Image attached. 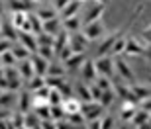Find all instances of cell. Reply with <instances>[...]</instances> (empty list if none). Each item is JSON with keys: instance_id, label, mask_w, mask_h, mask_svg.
I'll return each instance as SVG.
<instances>
[{"instance_id": "obj_1", "label": "cell", "mask_w": 151, "mask_h": 129, "mask_svg": "<svg viewBox=\"0 0 151 129\" xmlns=\"http://www.w3.org/2000/svg\"><path fill=\"white\" fill-rule=\"evenodd\" d=\"M81 113L84 115L86 121H94V119H100V115L104 113V106L100 102H86L81 110Z\"/></svg>"}, {"instance_id": "obj_2", "label": "cell", "mask_w": 151, "mask_h": 129, "mask_svg": "<svg viewBox=\"0 0 151 129\" xmlns=\"http://www.w3.org/2000/svg\"><path fill=\"white\" fill-rule=\"evenodd\" d=\"M69 47L73 49V53H84L88 47V39L84 37V33H69Z\"/></svg>"}, {"instance_id": "obj_3", "label": "cell", "mask_w": 151, "mask_h": 129, "mask_svg": "<svg viewBox=\"0 0 151 129\" xmlns=\"http://www.w3.org/2000/svg\"><path fill=\"white\" fill-rule=\"evenodd\" d=\"M106 31V28H104V24L100 22V20H96V22H90L86 24V28H84V37L86 39H98L102 33Z\"/></svg>"}, {"instance_id": "obj_4", "label": "cell", "mask_w": 151, "mask_h": 129, "mask_svg": "<svg viewBox=\"0 0 151 129\" xmlns=\"http://www.w3.org/2000/svg\"><path fill=\"white\" fill-rule=\"evenodd\" d=\"M18 43L24 45L29 53H37V39H35L34 33H24V31H20L18 33Z\"/></svg>"}, {"instance_id": "obj_5", "label": "cell", "mask_w": 151, "mask_h": 129, "mask_svg": "<svg viewBox=\"0 0 151 129\" xmlns=\"http://www.w3.org/2000/svg\"><path fill=\"white\" fill-rule=\"evenodd\" d=\"M94 67H96V73L100 74V76H108V78H110V74H112V71H114L112 61H110L108 57H98L94 61Z\"/></svg>"}, {"instance_id": "obj_6", "label": "cell", "mask_w": 151, "mask_h": 129, "mask_svg": "<svg viewBox=\"0 0 151 129\" xmlns=\"http://www.w3.org/2000/svg\"><path fill=\"white\" fill-rule=\"evenodd\" d=\"M63 112H65V115H71V113H78L81 110H83V104H81V100H77V98H65L61 104Z\"/></svg>"}, {"instance_id": "obj_7", "label": "cell", "mask_w": 151, "mask_h": 129, "mask_svg": "<svg viewBox=\"0 0 151 129\" xmlns=\"http://www.w3.org/2000/svg\"><path fill=\"white\" fill-rule=\"evenodd\" d=\"M135 112H137V106H135V102H132V100H124L122 108H120V118H122L124 121H132V118L135 115Z\"/></svg>"}, {"instance_id": "obj_8", "label": "cell", "mask_w": 151, "mask_h": 129, "mask_svg": "<svg viewBox=\"0 0 151 129\" xmlns=\"http://www.w3.org/2000/svg\"><path fill=\"white\" fill-rule=\"evenodd\" d=\"M16 67H18V73H20V76H22V78H26V80H29V78L35 74L34 65H32V61H29V59H26V61H18Z\"/></svg>"}, {"instance_id": "obj_9", "label": "cell", "mask_w": 151, "mask_h": 129, "mask_svg": "<svg viewBox=\"0 0 151 129\" xmlns=\"http://www.w3.org/2000/svg\"><path fill=\"white\" fill-rule=\"evenodd\" d=\"M29 61H32V65H34L35 74H39V76H45V74H47V67H49V61H45L43 57H39V55L29 57Z\"/></svg>"}, {"instance_id": "obj_10", "label": "cell", "mask_w": 151, "mask_h": 129, "mask_svg": "<svg viewBox=\"0 0 151 129\" xmlns=\"http://www.w3.org/2000/svg\"><path fill=\"white\" fill-rule=\"evenodd\" d=\"M67 45H69V31L61 29V31L55 35V43H53V51H55V55H59L61 49H63V47H67Z\"/></svg>"}, {"instance_id": "obj_11", "label": "cell", "mask_w": 151, "mask_h": 129, "mask_svg": "<svg viewBox=\"0 0 151 129\" xmlns=\"http://www.w3.org/2000/svg\"><path fill=\"white\" fill-rule=\"evenodd\" d=\"M78 8H81V0H71L65 8L61 10V18L63 20H67V18H73L75 14L78 12Z\"/></svg>"}, {"instance_id": "obj_12", "label": "cell", "mask_w": 151, "mask_h": 129, "mask_svg": "<svg viewBox=\"0 0 151 129\" xmlns=\"http://www.w3.org/2000/svg\"><path fill=\"white\" fill-rule=\"evenodd\" d=\"M116 71H118V74H120L124 80H128V82H134V73L129 71V67H128V65H126L124 61H118V63H116Z\"/></svg>"}, {"instance_id": "obj_13", "label": "cell", "mask_w": 151, "mask_h": 129, "mask_svg": "<svg viewBox=\"0 0 151 129\" xmlns=\"http://www.w3.org/2000/svg\"><path fill=\"white\" fill-rule=\"evenodd\" d=\"M59 29H61V20H59V18H53V20L43 22V31H45V33L57 35V31H59Z\"/></svg>"}, {"instance_id": "obj_14", "label": "cell", "mask_w": 151, "mask_h": 129, "mask_svg": "<svg viewBox=\"0 0 151 129\" xmlns=\"http://www.w3.org/2000/svg\"><path fill=\"white\" fill-rule=\"evenodd\" d=\"M35 16H37L41 22H47V20H53V18H57V14H55V8H49V6H41V8L35 12Z\"/></svg>"}, {"instance_id": "obj_15", "label": "cell", "mask_w": 151, "mask_h": 129, "mask_svg": "<svg viewBox=\"0 0 151 129\" xmlns=\"http://www.w3.org/2000/svg\"><path fill=\"white\" fill-rule=\"evenodd\" d=\"M35 39H37V47H53V43H55V35L41 31L39 35H35Z\"/></svg>"}, {"instance_id": "obj_16", "label": "cell", "mask_w": 151, "mask_h": 129, "mask_svg": "<svg viewBox=\"0 0 151 129\" xmlns=\"http://www.w3.org/2000/svg\"><path fill=\"white\" fill-rule=\"evenodd\" d=\"M16 100H18V96H14L12 90H4V92L0 94V108H10Z\"/></svg>"}, {"instance_id": "obj_17", "label": "cell", "mask_w": 151, "mask_h": 129, "mask_svg": "<svg viewBox=\"0 0 151 129\" xmlns=\"http://www.w3.org/2000/svg\"><path fill=\"white\" fill-rule=\"evenodd\" d=\"M143 51H145V49H143L137 41L128 39V43H126V51H124V53H126V55H141Z\"/></svg>"}, {"instance_id": "obj_18", "label": "cell", "mask_w": 151, "mask_h": 129, "mask_svg": "<svg viewBox=\"0 0 151 129\" xmlns=\"http://www.w3.org/2000/svg\"><path fill=\"white\" fill-rule=\"evenodd\" d=\"M147 119H151V113L145 112V110H137V112H135V115L132 118V123H134L135 127H139V125L145 123Z\"/></svg>"}, {"instance_id": "obj_19", "label": "cell", "mask_w": 151, "mask_h": 129, "mask_svg": "<svg viewBox=\"0 0 151 129\" xmlns=\"http://www.w3.org/2000/svg\"><path fill=\"white\" fill-rule=\"evenodd\" d=\"M47 100H49V106H61V104H63V100H65V96L61 94V90L51 88L49 96H47Z\"/></svg>"}, {"instance_id": "obj_20", "label": "cell", "mask_w": 151, "mask_h": 129, "mask_svg": "<svg viewBox=\"0 0 151 129\" xmlns=\"http://www.w3.org/2000/svg\"><path fill=\"white\" fill-rule=\"evenodd\" d=\"M104 14V4H96L92 10L86 14V24L90 22H96V20H100V16Z\"/></svg>"}, {"instance_id": "obj_21", "label": "cell", "mask_w": 151, "mask_h": 129, "mask_svg": "<svg viewBox=\"0 0 151 129\" xmlns=\"http://www.w3.org/2000/svg\"><path fill=\"white\" fill-rule=\"evenodd\" d=\"M41 86H45V76H39V74H34L32 78L28 80V88L32 92H37Z\"/></svg>"}, {"instance_id": "obj_22", "label": "cell", "mask_w": 151, "mask_h": 129, "mask_svg": "<svg viewBox=\"0 0 151 129\" xmlns=\"http://www.w3.org/2000/svg\"><path fill=\"white\" fill-rule=\"evenodd\" d=\"M132 92H134L135 100H145V98H149V96H151V90L145 88V86H139V84L132 86Z\"/></svg>"}, {"instance_id": "obj_23", "label": "cell", "mask_w": 151, "mask_h": 129, "mask_svg": "<svg viewBox=\"0 0 151 129\" xmlns=\"http://www.w3.org/2000/svg\"><path fill=\"white\" fill-rule=\"evenodd\" d=\"M96 74H98V73H96L94 63H92V61H86L83 65V76H84V78H88V80H94Z\"/></svg>"}, {"instance_id": "obj_24", "label": "cell", "mask_w": 151, "mask_h": 129, "mask_svg": "<svg viewBox=\"0 0 151 129\" xmlns=\"http://www.w3.org/2000/svg\"><path fill=\"white\" fill-rule=\"evenodd\" d=\"M12 53H14V57H16V61H26V59H29V57H32V53H29L24 45H20V43L12 49Z\"/></svg>"}, {"instance_id": "obj_25", "label": "cell", "mask_w": 151, "mask_h": 129, "mask_svg": "<svg viewBox=\"0 0 151 129\" xmlns=\"http://www.w3.org/2000/svg\"><path fill=\"white\" fill-rule=\"evenodd\" d=\"M78 26H81V22H78V18H77V16L63 20V28H65V31H69V33H75V31L78 29Z\"/></svg>"}, {"instance_id": "obj_26", "label": "cell", "mask_w": 151, "mask_h": 129, "mask_svg": "<svg viewBox=\"0 0 151 129\" xmlns=\"http://www.w3.org/2000/svg\"><path fill=\"white\" fill-rule=\"evenodd\" d=\"M16 57H14V53L10 51H4V53H0V65L2 67H12V65H16Z\"/></svg>"}, {"instance_id": "obj_27", "label": "cell", "mask_w": 151, "mask_h": 129, "mask_svg": "<svg viewBox=\"0 0 151 129\" xmlns=\"http://www.w3.org/2000/svg\"><path fill=\"white\" fill-rule=\"evenodd\" d=\"M28 108H29V94H28V92H22V94L18 96V112L28 113V112H26Z\"/></svg>"}, {"instance_id": "obj_28", "label": "cell", "mask_w": 151, "mask_h": 129, "mask_svg": "<svg viewBox=\"0 0 151 129\" xmlns=\"http://www.w3.org/2000/svg\"><path fill=\"white\" fill-rule=\"evenodd\" d=\"M83 61H84V53H73V55L65 61V65H67L69 68H73V67H78V63H83Z\"/></svg>"}, {"instance_id": "obj_29", "label": "cell", "mask_w": 151, "mask_h": 129, "mask_svg": "<svg viewBox=\"0 0 151 129\" xmlns=\"http://www.w3.org/2000/svg\"><path fill=\"white\" fill-rule=\"evenodd\" d=\"M45 84L49 86V88H61L63 84H65V80H63V76H45Z\"/></svg>"}, {"instance_id": "obj_30", "label": "cell", "mask_w": 151, "mask_h": 129, "mask_svg": "<svg viewBox=\"0 0 151 129\" xmlns=\"http://www.w3.org/2000/svg\"><path fill=\"white\" fill-rule=\"evenodd\" d=\"M126 43H128V39H126V37H120V39H116L114 41V45H112V53L114 55H120V53H124V51H126Z\"/></svg>"}, {"instance_id": "obj_31", "label": "cell", "mask_w": 151, "mask_h": 129, "mask_svg": "<svg viewBox=\"0 0 151 129\" xmlns=\"http://www.w3.org/2000/svg\"><path fill=\"white\" fill-rule=\"evenodd\" d=\"M116 39H118L116 35H110V37H108V39L100 45V49H98V57H104V53H106V51L112 49V45H114V41H116Z\"/></svg>"}, {"instance_id": "obj_32", "label": "cell", "mask_w": 151, "mask_h": 129, "mask_svg": "<svg viewBox=\"0 0 151 129\" xmlns=\"http://www.w3.org/2000/svg\"><path fill=\"white\" fill-rule=\"evenodd\" d=\"M112 100H114V90L110 88V90H104V92H102V96H100V100H98V102H100L104 108H108L110 104H112Z\"/></svg>"}, {"instance_id": "obj_33", "label": "cell", "mask_w": 151, "mask_h": 129, "mask_svg": "<svg viewBox=\"0 0 151 129\" xmlns=\"http://www.w3.org/2000/svg\"><path fill=\"white\" fill-rule=\"evenodd\" d=\"M32 106H34V110H37V108H45V106H49V100H47L45 96L34 94V98H32Z\"/></svg>"}, {"instance_id": "obj_34", "label": "cell", "mask_w": 151, "mask_h": 129, "mask_svg": "<svg viewBox=\"0 0 151 129\" xmlns=\"http://www.w3.org/2000/svg\"><path fill=\"white\" fill-rule=\"evenodd\" d=\"M67 121L71 125H84L86 123V119H84V115L81 112L78 113H71V115H67Z\"/></svg>"}, {"instance_id": "obj_35", "label": "cell", "mask_w": 151, "mask_h": 129, "mask_svg": "<svg viewBox=\"0 0 151 129\" xmlns=\"http://www.w3.org/2000/svg\"><path fill=\"white\" fill-rule=\"evenodd\" d=\"M77 90H78V96H81L84 102H94V100H92V94H90V88H88V86L78 84V86H77Z\"/></svg>"}, {"instance_id": "obj_36", "label": "cell", "mask_w": 151, "mask_h": 129, "mask_svg": "<svg viewBox=\"0 0 151 129\" xmlns=\"http://www.w3.org/2000/svg\"><path fill=\"white\" fill-rule=\"evenodd\" d=\"M65 74V67L61 65H49L47 67V76H63Z\"/></svg>"}, {"instance_id": "obj_37", "label": "cell", "mask_w": 151, "mask_h": 129, "mask_svg": "<svg viewBox=\"0 0 151 129\" xmlns=\"http://www.w3.org/2000/svg\"><path fill=\"white\" fill-rule=\"evenodd\" d=\"M37 55L43 57L45 61H49L51 57L55 55V51H53V47H37Z\"/></svg>"}, {"instance_id": "obj_38", "label": "cell", "mask_w": 151, "mask_h": 129, "mask_svg": "<svg viewBox=\"0 0 151 129\" xmlns=\"http://www.w3.org/2000/svg\"><path fill=\"white\" fill-rule=\"evenodd\" d=\"M65 118V112H63V108L61 106H51V119L53 121H59V119H63Z\"/></svg>"}, {"instance_id": "obj_39", "label": "cell", "mask_w": 151, "mask_h": 129, "mask_svg": "<svg viewBox=\"0 0 151 129\" xmlns=\"http://www.w3.org/2000/svg\"><path fill=\"white\" fill-rule=\"evenodd\" d=\"M96 86H98L102 92L112 88V84H110V78H108V76H100V78H98V82H96Z\"/></svg>"}, {"instance_id": "obj_40", "label": "cell", "mask_w": 151, "mask_h": 129, "mask_svg": "<svg viewBox=\"0 0 151 129\" xmlns=\"http://www.w3.org/2000/svg\"><path fill=\"white\" fill-rule=\"evenodd\" d=\"M100 125H102V129H114L112 115H104V118H100Z\"/></svg>"}, {"instance_id": "obj_41", "label": "cell", "mask_w": 151, "mask_h": 129, "mask_svg": "<svg viewBox=\"0 0 151 129\" xmlns=\"http://www.w3.org/2000/svg\"><path fill=\"white\" fill-rule=\"evenodd\" d=\"M88 88H90V94H92V100H94V102H98V100H100V96H102V90L98 88L96 84H90Z\"/></svg>"}, {"instance_id": "obj_42", "label": "cell", "mask_w": 151, "mask_h": 129, "mask_svg": "<svg viewBox=\"0 0 151 129\" xmlns=\"http://www.w3.org/2000/svg\"><path fill=\"white\" fill-rule=\"evenodd\" d=\"M71 55H73V49H71V47L67 45V47H63V49H61V53H59L57 57H61V59H63V63H65V61H67V59H69Z\"/></svg>"}, {"instance_id": "obj_43", "label": "cell", "mask_w": 151, "mask_h": 129, "mask_svg": "<svg viewBox=\"0 0 151 129\" xmlns=\"http://www.w3.org/2000/svg\"><path fill=\"white\" fill-rule=\"evenodd\" d=\"M55 127H57V129H73V125L69 123L67 119H65V121H61V119H59V121L55 123Z\"/></svg>"}, {"instance_id": "obj_44", "label": "cell", "mask_w": 151, "mask_h": 129, "mask_svg": "<svg viewBox=\"0 0 151 129\" xmlns=\"http://www.w3.org/2000/svg\"><path fill=\"white\" fill-rule=\"evenodd\" d=\"M141 110H145V112L151 113V96L145 98V100H141Z\"/></svg>"}, {"instance_id": "obj_45", "label": "cell", "mask_w": 151, "mask_h": 129, "mask_svg": "<svg viewBox=\"0 0 151 129\" xmlns=\"http://www.w3.org/2000/svg\"><path fill=\"white\" fill-rule=\"evenodd\" d=\"M10 39H2L0 41V53H4V51H10Z\"/></svg>"}, {"instance_id": "obj_46", "label": "cell", "mask_w": 151, "mask_h": 129, "mask_svg": "<svg viewBox=\"0 0 151 129\" xmlns=\"http://www.w3.org/2000/svg\"><path fill=\"white\" fill-rule=\"evenodd\" d=\"M0 129H14L10 119H0Z\"/></svg>"}, {"instance_id": "obj_47", "label": "cell", "mask_w": 151, "mask_h": 129, "mask_svg": "<svg viewBox=\"0 0 151 129\" xmlns=\"http://www.w3.org/2000/svg\"><path fill=\"white\" fill-rule=\"evenodd\" d=\"M69 2H71V0H55V8H57V10H63Z\"/></svg>"}, {"instance_id": "obj_48", "label": "cell", "mask_w": 151, "mask_h": 129, "mask_svg": "<svg viewBox=\"0 0 151 129\" xmlns=\"http://www.w3.org/2000/svg\"><path fill=\"white\" fill-rule=\"evenodd\" d=\"M86 129H102L100 125V119H94V121H88V127Z\"/></svg>"}, {"instance_id": "obj_49", "label": "cell", "mask_w": 151, "mask_h": 129, "mask_svg": "<svg viewBox=\"0 0 151 129\" xmlns=\"http://www.w3.org/2000/svg\"><path fill=\"white\" fill-rule=\"evenodd\" d=\"M137 129H151V119H147L145 123H143V125H139Z\"/></svg>"}, {"instance_id": "obj_50", "label": "cell", "mask_w": 151, "mask_h": 129, "mask_svg": "<svg viewBox=\"0 0 151 129\" xmlns=\"http://www.w3.org/2000/svg\"><path fill=\"white\" fill-rule=\"evenodd\" d=\"M96 2H98V4H104V2H106V0H96Z\"/></svg>"}, {"instance_id": "obj_51", "label": "cell", "mask_w": 151, "mask_h": 129, "mask_svg": "<svg viewBox=\"0 0 151 129\" xmlns=\"http://www.w3.org/2000/svg\"><path fill=\"white\" fill-rule=\"evenodd\" d=\"M0 35H2V20H0Z\"/></svg>"}, {"instance_id": "obj_52", "label": "cell", "mask_w": 151, "mask_h": 129, "mask_svg": "<svg viewBox=\"0 0 151 129\" xmlns=\"http://www.w3.org/2000/svg\"><path fill=\"white\" fill-rule=\"evenodd\" d=\"M32 2H43V0H32Z\"/></svg>"}, {"instance_id": "obj_53", "label": "cell", "mask_w": 151, "mask_h": 129, "mask_svg": "<svg viewBox=\"0 0 151 129\" xmlns=\"http://www.w3.org/2000/svg\"><path fill=\"white\" fill-rule=\"evenodd\" d=\"M120 129H128V127H120Z\"/></svg>"}, {"instance_id": "obj_54", "label": "cell", "mask_w": 151, "mask_h": 129, "mask_svg": "<svg viewBox=\"0 0 151 129\" xmlns=\"http://www.w3.org/2000/svg\"><path fill=\"white\" fill-rule=\"evenodd\" d=\"M2 92H4V90H0V94H2Z\"/></svg>"}, {"instance_id": "obj_55", "label": "cell", "mask_w": 151, "mask_h": 129, "mask_svg": "<svg viewBox=\"0 0 151 129\" xmlns=\"http://www.w3.org/2000/svg\"><path fill=\"white\" fill-rule=\"evenodd\" d=\"M0 12H2V6H0Z\"/></svg>"}, {"instance_id": "obj_56", "label": "cell", "mask_w": 151, "mask_h": 129, "mask_svg": "<svg viewBox=\"0 0 151 129\" xmlns=\"http://www.w3.org/2000/svg\"><path fill=\"white\" fill-rule=\"evenodd\" d=\"M81 2H84V0H81Z\"/></svg>"}]
</instances>
